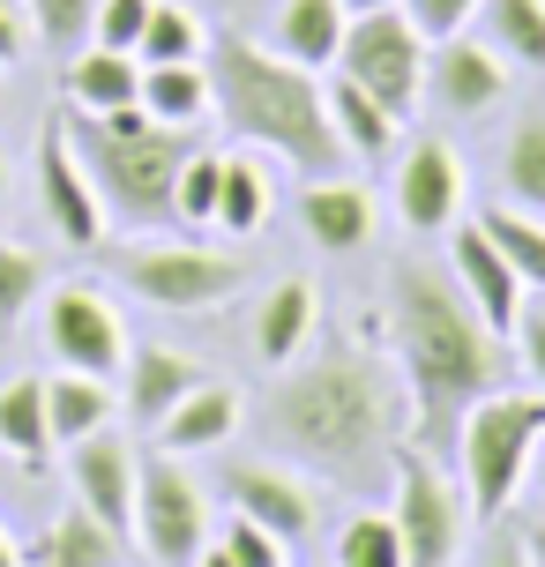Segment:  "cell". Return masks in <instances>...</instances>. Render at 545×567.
<instances>
[{
  "label": "cell",
  "instance_id": "20",
  "mask_svg": "<svg viewBox=\"0 0 545 567\" xmlns=\"http://www.w3.org/2000/svg\"><path fill=\"white\" fill-rule=\"evenodd\" d=\"M232 433H239V389H225V381H209L202 373L195 389L165 411V425H157V441L173 455H202V449H225Z\"/></svg>",
  "mask_w": 545,
  "mask_h": 567
},
{
  "label": "cell",
  "instance_id": "3",
  "mask_svg": "<svg viewBox=\"0 0 545 567\" xmlns=\"http://www.w3.org/2000/svg\"><path fill=\"white\" fill-rule=\"evenodd\" d=\"M209 113L225 120L232 142H255V150H277L285 165H299L307 179H329L351 150L337 142V120H329V90H321L315 68L285 60L277 45H255L239 30H217L209 38Z\"/></svg>",
  "mask_w": 545,
  "mask_h": 567
},
{
  "label": "cell",
  "instance_id": "6",
  "mask_svg": "<svg viewBox=\"0 0 545 567\" xmlns=\"http://www.w3.org/2000/svg\"><path fill=\"white\" fill-rule=\"evenodd\" d=\"M120 284L143 299V307L165 313H202L225 307L232 291L247 284V261L217 255V247H173V239H143V247H120Z\"/></svg>",
  "mask_w": 545,
  "mask_h": 567
},
{
  "label": "cell",
  "instance_id": "19",
  "mask_svg": "<svg viewBox=\"0 0 545 567\" xmlns=\"http://www.w3.org/2000/svg\"><path fill=\"white\" fill-rule=\"evenodd\" d=\"M120 553H127V538L75 501V508H60L53 523L23 545V567H120Z\"/></svg>",
  "mask_w": 545,
  "mask_h": 567
},
{
  "label": "cell",
  "instance_id": "42",
  "mask_svg": "<svg viewBox=\"0 0 545 567\" xmlns=\"http://www.w3.org/2000/svg\"><path fill=\"white\" fill-rule=\"evenodd\" d=\"M479 567H531V553H523V530H501V523H493V545L479 553Z\"/></svg>",
  "mask_w": 545,
  "mask_h": 567
},
{
  "label": "cell",
  "instance_id": "23",
  "mask_svg": "<svg viewBox=\"0 0 545 567\" xmlns=\"http://www.w3.org/2000/svg\"><path fill=\"white\" fill-rule=\"evenodd\" d=\"M315 284L307 277H285L269 284V299H261L255 313V359L261 367H291L299 351H307V337H315Z\"/></svg>",
  "mask_w": 545,
  "mask_h": 567
},
{
  "label": "cell",
  "instance_id": "39",
  "mask_svg": "<svg viewBox=\"0 0 545 567\" xmlns=\"http://www.w3.org/2000/svg\"><path fill=\"white\" fill-rule=\"evenodd\" d=\"M403 16H411V30H419L426 45H441V38H456V30H471V16H479V0H403Z\"/></svg>",
  "mask_w": 545,
  "mask_h": 567
},
{
  "label": "cell",
  "instance_id": "26",
  "mask_svg": "<svg viewBox=\"0 0 545 567\" xmlns=\"http://www.w3.org/2000/svg\"><path fill=\"white\" fill-rule=\"evenodd\" d=\"M143 113L165 127H202L209 120V68L202 60H157L143 68Z\"/></svg>",
  "mask_w": 545,
  "mask_h": 567
},
{
  "label": "cell",
  "instance_id": "35",
  "mask_svg": "<svg viewBox=\"0 0 545 567\" xmlns=\"http://www.w3.org/2000/svg\"><path fill=\"white\" fill-rule=\"evenodd\" d=\"M337 567H403L397 515H351L337 538Z\"/></svg>",
  "mask_w": 545,
  "mask_h": 567
},
{
  "label": "cell",
  "instance_id": "18",
  "mask_svg": "<svg viewBox=\"0 0 545 567\" xmlns=\"http://www.w3.org/2000/svg\"><path fill=\"white\" fill-rule=\"evenodd\" d=\"M127 389H120V403H127V419L135 425H165V411H173L187 389L202 381V367L187 359V351H165V343H127Z\"/></svg>",
  "mask_w": 545,
  "mask_h": 567
},
{
  "label": "cell",
  "instance_id": "5",
  "mask_svg": "<svg viewBox=\"0 0 545 567\" xmlns=\"http://www.w3.org/2000/svg\"><path fill=\"white\" fill-rule=\"evenodd\" d=\"M545 441V389L538 396H516V389H486V396L463 411L456 425V471H463V501L471 515L501 523L508 501L523 493V471H531V449Z\"/></svg>",
  "mask_w": 545,
  "mask_h": 567
},
{
  "label": "cell",
  "instance_id": "38",
  "mask_svg": "<svg viewBox=\"0 0 545 567\" xmlns=\"http://www.w3.org/2000/svg\"><path fill=\"white\" fill-rule=\"evenodd\" d=\"M225 553H232L239 567H285L291 545L277 538V530H261L255 515H232V523H225Z\"/></svg>",
  "mask_w": 545,
  "mask_h": 567
},
{
  "label": "cell",
  "instance_id": "41",
  "mask_svg": "<svg viewBox=\"0 0 545 567\" xmlns=\"http://www.w3.org/2000/svg\"><path fill=\"white\" fill-rule=\"evenodd\" d=\"M23 53H30V16L16 0H0V68H16Z\"/></svg>",
  "mask_w": 545,
  "mask_h": 567
},
{
  "label": "cell",
  "instance_id": "7",
  "mask_svg": "<svg viewBox=\"0 0 545 567\" xmlns=\"http://www.w3.org/2000/svg\"><path fill=\"white\" fill-rule=\"evenodd\" d=\"M337 75H351V83L373 90L397 120H411V113H419V97H426V38L411 30L403 8L351 16L345 45H337Z\"/></svg>",
  "mask_w": 545,
  "mask_h": 567
},
{
  "label": "cell",
  "instance_id": "40",
  "mask_svg": "<svg viewBox=\"0 0 545 567\" xmlns=\"http://www.w3.org/2000/svg\"><path fill=\"white\" fill-rule=\"evenodd\" d=\"M516 359H523V373L545 389V307H531V299H523V313H516Z\"/></svg>",
  "mask_w": 545,
  "mask_h": 567
},
{
  "label": "cell",
  "instance_id": "29",
  "mask_svg": "<svg viewBox=\"0 0 545 567\" xmlns=\"http://www.w3.org/2000/svg\"><path fill=\"white\" fill-rule=\"evenodd\" d=\"M217 225L232 239H255L269 225V172L255 157H225V179H217Z\"/></svg>",
  "mask_w": 545,
  "mask_h": 567
},
{
  "label": "cell",
  "instance_id": "4",
  "mask_svg": "<svg viewBox=\"0 0 545 567\" xmlns=\"http://www.w3.org/2000/svg\"><path fill=\"white\" fill-rule=\"evenodd\" d=\"M68 142H75L105 217H120V225H173V187H179L187 150H195L187 127H165L143 105H120V113H75Z\"/></svg>",
  "mask_w": 545,
  "mask_h": 567
},
{
  "label": "cell",
  "instance_id": "16",
  "mask_svg": "<svg viewBox=\"0 0 545 567\" xmlns=\"http://www.w3.org/2000/svg\"><path fill=\"white\" fill-rule=\"evenodd\" d=\"M397 209H403V225L419 231V239L456 231V217H463V157L449 150V142H419V150H403Z\"/></svg>",
  "mask_w": 545,
  "mask_h": 567
},
{
  "label": "cell",
  "instance_id": "12",
  "mask_svg": "<svg viewBox=\"0 0 545 567\" xmlns=\"http://www.w3.org/2000/svg\"><path fill=\"white\" fill-rule=\"evenodd\" d=\"M426 97L449 120H486L493 105L508 97V60L493 53L486 38L456 30V38H441L426 53Z\"/></svg>",
  "mask_w": 545,
  "mask_h": 567
},
{
  "label": "cell",
  "instance_id": "47",
  "mask_svg": "<svg viewBox=\"0 0 545 567\" xmlns=\"http://www.w3.org/2000/svg\"><path fill=\"white\" fill-rule=\"evenodd\" d=\"M351 16H373V8H403V0H345Z\"/></svg>",
  "mask_w": 545,
  "mask_h": 567
},
{
  "label": "cell",
  "instance_id": "24",
  "mask_svg": "<svg viewBox=\"0 0 545 567\" xmlns=\"http://www.w3.org/2000/svg\"><path fill=\"white\" fill-rule=\"evenodd\" d=\"M45 425H53V449H75L83 433L113 425V389H105L97 373L60 367L53 381H45Z\"/></svg>",
  "mask_w": 545,
  "mask_h": 567
},
{
  "label": "cell",
  "instance_id": "22",
  "mask_svg": "<svg viewBox=\"0 0 545 567\" xmlns=\"http://www.w3.org/2000/svg\"><path fill=\"white\" fill-rule=\"evenodd\" d=\"M345 23L351 8L345 0H285L277 8V30H269V45L285 60H299V68H337V45H345Z\"/></svg>",
  "mask_w": 545,
  "mask_h": 567
},
{
  "label": "cell",
  "instance_id": "25",
  "mask_svg": "<svg viewBox=\"0 0 545 567\" xmlns=\"http://www.w3.org/2000/svg\"><path fill=\"white\" fill-rule=\"evenodd\" d=\"M471 23H479V38H486L508 68L545 75V0H479Z\"/></svg>",
  "mask_w": 545,
  "mask_h": 567
},
{
  "label": "cell",
  "instance_id": "30",
  "mask_svg": "<svg viewBox=\"0 0 545 567\" xmlns=\"http://www.w3.org/2000/svg\"><path fill=\"white\" fill-rule=\"evenodd\" d=\"M501 187H508V202L531 209V217L545 209V113L516 120V135L501 150Z\"/></svg>",
  "mask_w": 545,
  "mask_h": 567
},
{
  "label": "cell",
  "instance_id": "31",
  "mask_svg": "<svg viewBox=\"0 0 545 567\" xmlns=\"http://www.w3.org/2000/svg\"><path fill=\"white\" fill-rule=\"evenodd\" d=\"M209 53V30H202V16H187L179 0H150V23H143V45H135V60L143 68H157V60H202Z\"/></svg>",
  "mask_w": 545,
  "mask_h": 567
},
{
  "label": "cell",
  "instance_id": "37",
  "mask_svg": "<svg viewBox=\"0 0 545 567\" xmlns=\"http://www.w3.org/2000/svg\"><path fill=\"white\" fill-rule=\"evenodd\" d=\"M143 23H150V0H97V30H90V45L135 53V45H143Z\"/></svg>",
  "mask_w": 545,
  "mask_h": 567
},
{
  "label": "cell",
  "instance_id": "32",
  "mask_svg": "<svg viewBox=\"0 0 545 567\" xmlns=\"http://www.w3.org/2000/svg\"><path fill=\"white\" fill-rule=\"evenodd\" d=\"M479 225H486V239L508 255V269H516L531 291H545V225L538 217H531V209H486Z\"/></svg>",
  "mask_w": 545,
  "mask_h": 567
},
{
  "label": "cell",
  "instance_id": "34",
  "mask_svg": "<svg viewBox=\"0 0 545 567\" xmlns=\"http://www.w3.org/2000/svg\"><path fill=\"white\" fill-rule=\"evenodd\" d=\"M217 179H225V157L217 150H187L179 165V187H173V217L179 225H217Z\"/></svg>",
  "mask_w": 545,
  "mask_h": 567
},
{
  "label": "cell",
  "instance_id": "1",
  "mask_svg": "<svg viewBox=\"0 0 545 567\" xmlns=\"http://www.w3.org/2000/svg\"><path fill=\"white\" fill-rule=\"evenodd\" d=\"M411 425V389L359 343H329L321 359L291 367L269 396V433L307 471H321L345 493H381L397 478V449Z\"/></svg>",
  "mask_w": 545,
  "mask_h": 567
},
{
  "label": "cell",
  "instance_id": "10",
  "mask_svg": "<svg viewBox=\"0 0 545 567\" xmlns=\"http://www.w3.org/2000/svg\"><path fill=\"white\" fill-rule=\"evenodd\" d=\"M45 351H53L60 367L113 381V373L127 367V321L113 313L105 291L68 284V291H53V307H45Z\"/></svg>",
  "mask_w": 545,
  "mask_h": 567
},
{
  "label": "cell",
  "instance_id": "11",
  "mask_svg": "<svg viewBox=\"0 0 545 567\" xmlns=\"http://www.w3.org/2000/svg\"><path fill=\"white\" fill-rule=\"evenodd\" d=\"M38 202H45V217H53V231L68 247L105 239V202L90 187L75 142H68V113H45V127H38Z\"/></svg>",
  "mask_w": 545,
  "mask_h": 567
},
{
  "label": "cell",
  "instance_id": "28",
  "mask_svg": "<svg viewBox=\"0 0 545 567\" xmlns=\"http://www.w3.org/2000/svg\"><path fill=\"white\" fill-rule=\"evenodd\" d=\"M0 449L16 455L23 471H45L53 425H45V381H38V373H16V381L0 389Z\"/></svg>",
  "mask_w": 545,
  "mask_h": 567
},
{
  "label": "cell",
  "instance_id": "15",
  "mask_svg": "<svg viewBox=\"0 0 545 567\" xmlns=\"http://www.w3.org/2000/svg\"><path fill=\"white\" fill-rule=\"evenodd\" d=\"M449 277H456V291L471 299V313L486 321L493 337H501V329H516L531 284L508 269V255L486 239V225H463V217H456V239H449Z\"/></svg>",
  "mask_w": 545,
  "mask_h": 567
},
{
  "label": "cell",
  "instance_id": "48",
  "mask_svg": "<svg viewBox=\"0 0 545 567\" xmlns=\"http://www.w3.org/2000/svg\"><path fill=\"white\" fill-rule=\"evenodd\" d=\"M0 202H8V157H0Z\"/></svg>",
  "mask_w": 545,
  "mask_h": 567
},
{
  "label": "cell",
  "instance_id": "17",
  "mask_svg": "<svg viewBox=\"0 0 545 567\" xmlns=\"http://www.w3.org/2000/svg\"><path fill=\"white\" fill-rule=\"evenodd\" d=\"M299 225L315 239L321 255H359L373 239V195L367 187H351V179H307V195H299Z\"/></svg>",
  "mask_w": 545,
  "mask_h": 567
},
{
  "label": "cell",
  "instance_id": "9",
  "mask_svg": "<svg viewBox=\"0 0 545 567\" xmlns=\"http://www.w3.org/2000/svg\"><path fill=\"white\" fill-rule=\"evenodd\" d=\"M135 545L157 567H187L209 545V508H202V485L173 463V449L135 463Z\"/></svg>",
  "mask_w": 545,
  "mask_h": 567
},
{
  "label": "cell",
  "instance_id": "43",
  "mask_svg": "<svg viewBox=\"0 0 545 567\" xmlns=\"http://www.w3.org/2000/svg\"><path fill=\"white\" fill-rule=\"evenodd\" d=\"M523 553H531V567H545V515L531 523V530H523Z\"/></svg>",
  "mask_w": 545,
  "mask_h": 567
},
{
  "label": "cell",
  "instance_id": "36",
  "mask_svg": "<svg viewBox=\"0 0 545 567\" xmlns=\"http://www.w3.org/2000/svg\"><path fill=\"white\" fill-rule=\"evenodd\" d=\"M38 291H45V261L16 239H0V321H23V307Z\"/></svg>",
  "mask_w": 545,
  "mask_h": 567
},
{
  "label": "cell",
  "instance_id": "13",
  "mask_svg": "<svg viewBox=\"0 0 545 567\" xmlns=\"http://www.w3.org/2000/svg\"><path fill=\"white\" fill-rule=\"evenodd\" d=\"M225 501L232 515H255L261 530H277L285 545H307L321 523L315 485L299 471H285V463H225Z\"/></svg>",
  "mask_w": 545,
  "mask_h": 567
},
{
  "label": "cell",
  "instance_id": "45",
  "mask_svg": "<svg viewBox=\"0 0 545 567\" xmlns=\"http://www.w3.org/2000/svg\"><path fill=\"white\" fill-rule=\"evenodd\" d=\"M523 478L538 485V501H545V441H538V449H531V471H523Z\"/></svg>",
  "mask_w": 545,
  "mask_h": 567
},
{
  "label": "cell",
  "instance_id": "27",
  "mask_svg": "<svg viewBox=\"0 0 545 567\" xmlns=\"http://www.w3.org/2000/svg\"><path fill=\"white\" fill-rule=\"evenodd\" d=\"M329 90V120H337V142H345L351 157H381V150H397V127L403 120L373 97V90H359L351 75H337V83H321Z\"/></svg>",
  "mask_w": 545,
  "mask_h": 567
},
{
  "label": "cell",
  "instance_id": "44",
  "mask_svg": "<svg viewBox=\"0 0 545 567\" xmlns=\"http://www.w3.org/2000/svg\"><path fill=\"white\" fill-rule=\"evenodd\" d=\"M187 567H239V560H232L225 545H202V553H195V560H187Z\"/></svg>",
  "mask_w": 545,
  "mask_h": 567
},
{
  "label": "cell",
  "instance_id": "33",
  "mask_svg": "<svg viewBox=\"0 0 545 567\" xmlns=\"http://www.w3.org/2000/svg\"><path fill=\"white\" fill-rule=\"evenodd\" d=\"M23 16H30V38L53 45V53L68 60V53H83V45H90V30H97V0H23Z\"/></svg>",
  "mask_w": 545,
  "mask_h": 567
},
{
  "label": "cell",
  "instance_id": "2",
  "mask_svg": "<svg viewBox=\"0 0 545 567\" xmlns=\"http://www.w3.org/2000/svg\"><path fill=\"white\" fill-rule=\"evenodd\" d=\"M389 329H397V367H403V389H411L419 449L456 455L463 411L486 389H501V343L471 313L456 277L433 269V261H397V277H389Z\"/></svg>",
  "mask_w": 545,
  "mask_h": 567
},
{
  "label": "cell",
  "instance_id": "14",
  "mask_svg": "<svg viewBox=\"0 0 545 567\" xmlns=\"http://www.w3.org/2000/svg\"><path fill=\"white\" fill-rule=\"evenodd\" d=\"M135 441L113 433V425H97L83 433L75 449H68V478H75V501H83L97 523H113L120 538H135Z\"/></svg>",
  "mask_w": 545,
  "mask_h": 567
},
{
  "label": "cell",
  "instance_id": "46",
  "mask_svg": "<svg viewBox=\"0 0 545 567\" xmlns=\"http://www.w3.org/2000/svg\"><path fill=\"white\" fill-rule=\"evenodd\" d=\"M0 567H23V545L8 538V530H0Z\"/></svg>",
  "mask_w": 545,
  "mask_h": 567
},
{
  "label": "cell",
  "instance_id": "8",
  "mask_svg": "<svg viewBox=\"0 0 545 567\" xmlns=\"http://www.w3.org/2000/svg\"><path fill=\"white\" fill-rule=\"evenodd\" d=\"M389 485H397L389 515H397V538H403V567H456L471 501L449 485V471L426 449H397V478Z\"/></svg>",
  "mask_w": 545,
  "mask_h": 567
},
{
  "label": "cell",
  "instance_id": "21",
  "mask_svg": "<svg viewBox=\"0 0 545 567\" xmlns=\"http://www.w3.org/2000/svg\"><path fill=\"white\" fill-rule=\"evenodd\" d=\"M68 105H75V113H120V105H143V60L113 53V45H83V53H68Z\"/></svg>",
  "mask_w": 545,
  "mask_h": 567
}]
</instances>
